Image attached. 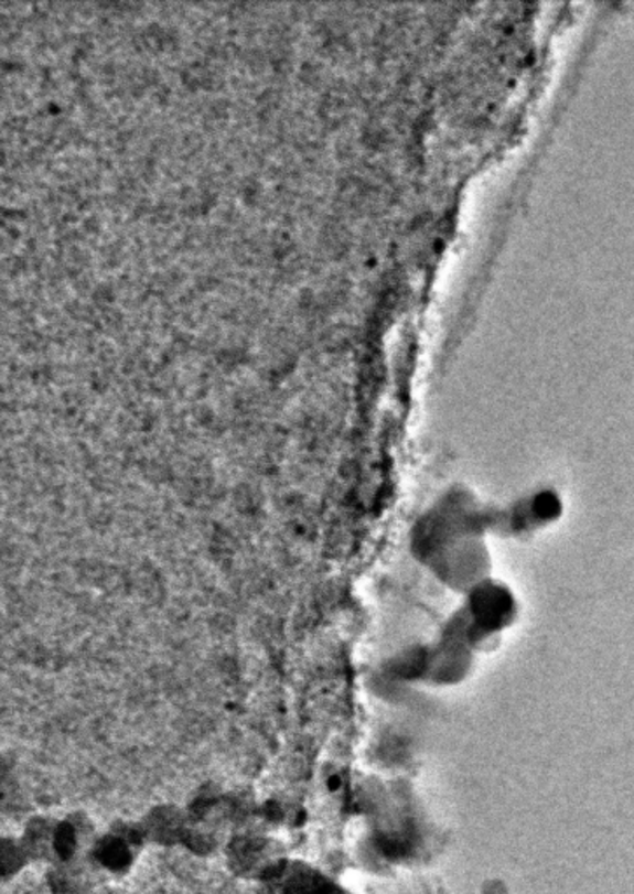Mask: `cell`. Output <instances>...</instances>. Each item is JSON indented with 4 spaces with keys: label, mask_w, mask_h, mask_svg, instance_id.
I'll return each instance as SVG.
<instances>
[{
    "label": "cell",
    "mask_w": 634,
    "mask_h": 894,
    "mask_svg": "<svg viewBox=\"0 0 634 894\" xmlns=\"http://www.w3.org/2000/svg\"><path fill=\"white\" fill-rule=\"evenodd\" d=\"M148 844L140 823H116L107 833L98 836L89 858L104 872L119 873L133 865L135 858Z\"/></svg>",
    "instance_id": "obj_1"
},
{
    "label": "cell",
    "mask_w": 634,
    "mask_h": 894,
    "mask_svg": "<svg viewBox=\"0 0 634 894\" xmlns=\"http://www.w3.org/2000/svg\"><path fill=\"white\" fill-rule=\"evenodd\" d=\"M269 851L271 848L266 842V837L250 830L241 831L240 836H236L232 844L227 845L233 869L238 870L241 875H259L266 872L271 865Z\"/></svg>",
    "instance_id": "obj_4"
},
{
    "label": "cell",
    "mask_w": 634,
    "mask_h": 894,
    "mask_svg": "<svg viewBox=\"0 0 634 894\" xmlns=\"http://www.w3.org/2000/svg\"><path fill=\"white\" fill-rule=\"evenodd\" d=\"M56 828H58V821L51 818H35L26 825L20 840H22L30 861H47L50 865L55 863Z\"/></svg>",
    "instance_id": "obj_5"
},
{
    "label": "cell",
    "mask_w": 634,
    "mask_h": 894,
    "mask_svg": "<svg viewBox=\"0 0 634 894\" xmlns=\"http://www.w3.org/2000/svg\"><path fill=\"white\" fill-rule=\"evenodd\" d=\"M140 825H142L148 842L176 845L184 842L190 816H187V810L179 809L176 806H158L149 810Z\"/></svg>",
    "instance_id": "obj_2"
},
{
    "label": "cell",
    "mask_w": 634,
    "mask_h": 894,
    "mask_svg": "<svg viewBox=\"0 0 634 894\" xmlns=\"http://www.w3.org/2000/svg\"><path fill=\"white\" fill-rule=\"evenodd\" d=\"M30 863L29 854L23 848L22 840L4 839L2 842V873L4 877H11L20 872L23 866Z\"/></svg>",
    "instance_id": "obj_6"
},
{
    "label": "cell",
    "mask_w": 634,
    "mask_h": 894,
    "mask_svg": "<svg viewBox=\"0 0 634 894\" xmlns=\"http://www.w3.org/2000/svg\"><path fill=\"white\" fill-rule=\"evenodd\" d=\"M50 872V887L53 894H95L97 865L92 858L58 861Z\"/></svg>",
    "instance_id": "obj_3"
}]
</instances>
